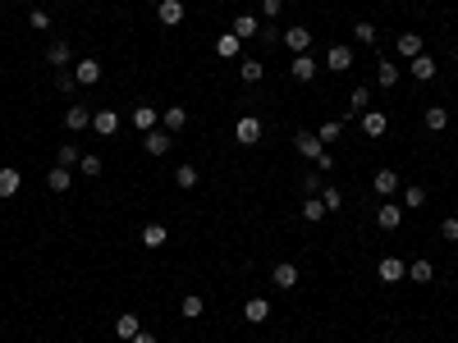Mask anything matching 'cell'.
<instances>
[{
	"instance_id": "6da1fadb",
	"label": "cell",
	"mask_w": 458,
	"mask_h": 343,
	"mask_svg": "<svg viewBox=\"0 0 458 343\" xmlns=\"http://www.w3.org/2000/svg\"><path fill=\"white\" fill-rule=\"evenodd\" d=\"M376 279H381V284H399V279H408V261H404V256H381V261H376Z\"/></svg>"
},
{
	"instance_id": "7a4b0ae2",
	"label": "cell",
	"mask_w": 458,
	"mask_h": 343,
	"mask_svg": "<svg viewBox=\"0 0 458 343\" xmlns=\"http://www.w3.org/2000/svg\"><path fill=\"white\" fill-rule=\"evenodd\" d=\"M234 142H239V147H257V142H262V119H257V115H243V119L234 124Z\"/></svg>"
},
{
	"instance_id": "3957f363",
	"label": "cell",
	"mask_w": 458,
	"mask_h": 343,
	"mask_svg": "<svg viewBox=\"0 0 458 343\" xmlns=\"http://www.w3.org/2000/svg\"><path fill=\"white\" fill-rule=\"evenodd\" d=\"M399 224H404V206H399V201H381V206H376V229L394 233Z\"/></svg>"
},
{
	"instance_id": "277c9868",
	"label": "cell",
	"mask_w": 458,
	"mask_h": 343,
	"mask_svg": "<svg viewBox=\"0 0 458 343\" xmlns=\"http://www.w3.org/2000/svg\"><path fill=\"white\" fill-rule=\"evenodd\" d=\"M326 69H330V74H349V69H353V46H330V51H326Z\"/></svg>"
},
{
	"instance_id": "5b68a950",
	"label": "cell",
	"mask_w": 458,
	"mask_h": 343,
	"mask_svg": "<svg viewBox=\"0 0 458 343\" xmlns=\"http://www.w3.org/2000/svg\"><path fill=\"white\" fill-rule=\"evenodd\" d=\"M156 23H161V28H179V23H184V0H161V5H156Z\"/></svg>"
},
{
	"instance_id": "8992f818",
	"label": "cell",
	"mask_w": 458,
	"mask_h": 343,
	"mask_svg": "<svg viewBox=\"0 0 458 343\" xmlns=\"http://www.w3.org/2000/svg\"><path fill=\"white\" fill-rule=\"evenodd\" d=\"M74 83H78V87H97V83H101V60H78V65H74Z\"/></svg>"
},
{
	"instance_id": "52a82bcc",
	"label": "cell",
	"mask_w": 458,
	"mask_h": 343,
	"mask_svg": "<svg viewBox=\"0 0 458 343\" xmlns=\"http://www.w3.org/2000/svg\"><path fill=\"white\" fill-rule=\"evenodd\" d=\"M358 124H362V133H367V137H385L390 115H385V110H367V115H358Z\"/></svg>"
},
{
	"instance_id": "ba28073f",
	"label": "cell",
	"mask_w": 458,
	"mask_h": 343,
	"mask_svg": "<svg viewBox=\"0 0 458 343\" xmlns=\"http://www.w3.org/2000/svg\"><path fill=\"white\" fill-rule=\"evenodd\" d=\"M170 147H175V137L165 133V128H152V133H142V151H147V156H165Z\"/></svg>"
},
{
	"instance_id": "9c48e42d",
	"label": "cell",
	"mask_w": 458,
	"mask_h": 343,
	"mask_svg": "<svg viewBox=\"0 0 458 343\" xmlns=\"http://www.w3.org/2000/svg\"><path fill=\"white\" fill-rule=\"evenodd\" d=\"M317 60H312V56H294V60H289V78H294V83H312V78H317Z\"/></svg>"
},
{
	"instance_id": "30bf717a",
	"label": "cell",
	"mask_w": 458,
	"mask_h": 343,
	"mask_svg": "<svg viewBox=\"0 0 458 343\" xmlns=\"http://www.w3.org/2000/svg\"><path fill=\"white\" fill-rule=\"evenodd\" d=\"M229 33L239 37V42H252V37L262 33V19H257V14H239V19L229 23Z\"/></svg>"
},
{
	"instance_id": "8fae6325",
	"label": "cell",
	"mask_w": 458,
	"mask_h": 343,
	"mask_svg": "<svg viewBox=\"0 0 458 343\" xmlns=\"http://www.w3.org/2000/svg\"><path fill=\"white\" fill-rule=\"evenodd\" d=\"M69 60H74V46H69L65 37H55V42L46 46V65H51V69H65Z\"/></svg>"
},
{
	"instance_id": "7c38bea8",
	"label": "cell",
	"mask_w": 458,
	"mask_h": 343,
	"mask_svg": "<svg viewBox=\"0 0 458 343\" xmlns=\"http://www.w3.org/2000/svg\"><path fill=\"white\" fill-rule=\"evenodd\" d=\"M284 46H289L294 56H307V51H312V28H284Z\"/></svg>"
},
{
	"instance_id": "4fadbf2b",
	"label": "cell",
	"mask_w": 458,
	"mask_h": 343,
	"mask_svg": "<svg viewBox=\"0 0 458 343\" xmlns=\"http://www.w3.org/2000/svg\"><path fill=\"white\" fill-rule=\"evenodd\" d=\"M92 133H97V137H115V133H120V115H115V110H97V115H92Z\"/></svg>"
},
{
	"instance_id": "5bb4252c",
	"label": "cell",
	"mask_w": 458,
	"mask_h": 343,
	"mask_svg": "<svg viewBox=\"0 0 458 343\" xmlns=\"http://www.w3.org/2000/svg\"><path fill=\"white\" fill-rule=\"evenodd\" d=\"M65 128H69V133H83V128H92V110L74 101V106L65 110Z\"/></svg>"
},
{
	"instance_id": "9a60e30c",
	"label": "cell",
	"mask_w": 458,
	"mask_h": 343,
	"mask_svg": "<svg viewBox=\"0 0 458 343\" xmlns=\"http://www.w3.org/2000/svg\"><path fill=\"white\" fill-rule=\"evenodd\" d=\"M294 147H298V156H303V160H317V156L326 151V142H321L317 133H307V128H303V133L294 137Z\"/></svg>"
},
{
	"instance_id": "2e32d148",
	"label": "cell",
	"mask_w": 458,
	"mask_h": 343,
	"mask_svg": "<svg viewBox=\"0 0 458 343\" xmlns=\"http://www.w3.org/2000/svg\"><path fill=\"white\" fill-rule=\"evenodd\" d=\"M271 284L284 288V293H289V288H298V266H294V261H280V266L271 270Z\"/></svg>"
},
{
	"instance_id": "e0dca14e",
	"label": "cell",
	"mask_w": 458,
	"mask_h": 343,
	"mask_svg": "<svg viewBox=\"0 0 458 343\" xmlns=\"http://www.w3.org/2000/svg\"><path fill=\"white\" fill-rule=\"evenodd\" d=\"M243 321L266 325V321H271V302H266V298H248V302H243Z\"/></svg>"
},
{
	"instance_id": "ac0fdd59",
	"label": "cell",
	"mask_w": 458,
	"mask_h": 343,
	"mask_svg": "<svg viewBox=\"0 0 458 343\" xmlns=\"http://www.w3.org/2000/svg\"><path fill=\"white\" fill-rule=\"evenodd\" d=\"M165 243H170V229H165L161 220L142 224V247H165Z\"/></svg>"
},
{
	"instance_id": "d6986e66",
	"label": "cell",
	"mask_w": 458,
	"mask_h": 343,
	"mask_svg": "<svg viewBox=\"0 0 458 343\" xmlns=\"http://www.w3.org/2000/svg\"><path fill=\"white\" fill-rule=\"evenodd\" d=\"M239 78H243V83H262V78H266V65H262L257 56H243V60H239Z\"/></svg>"
},
{
	"instance_id": "ffe728a7",
	"label": "cell",
	"mask_w": 458,
	"mask_h": 343,
	"mask_svg": "<svg viewBox=\"0 0 458 343\" xmlns=\"http://www.w3.org/2000/svg\"><path fill=\"white\" fill-rule=\"evenodd\" d=\"M422 124L431 128V133H445V128H449V110H445V106H426Z\"/></svg>"
},
{
	"instance_id": "44dd1931",
	"label": "cell",
	"mask_w": 458,
	"mask_h": 343,
	"mask_svg": "<svg viewBox=\"0 0 458 343\" xmlns=\"http://www.w3.org/2000/svg\"><path fill=\"white\" fill-rule=\"evenodd\" d=\"M376 83H381L385 92L399 87V65H394V60H376Z\"/></svg>"
},
{
	"instance_id": "7402d4cb",
	"label": "cell",
	"mask_w": 458,
	"mask_h": 343,
	"mask_svg": "<svg viewBox=\"0 0 458 343\" xmlns=\"http://www.w3.org/2000/svg\"><path fill=\"white\" fill-rule=\"evenodd\" d=\"M399 188H404V183H399V174H394V169H376V192H381L385 201H390Z\"/></svg>"
},
{
	"instance_id": "603a6c76",
	"label": "cell",
	"mask_w": 458,
	"mask_h": 343,
	"mask_svg": "<svg viewBox=\"0 0 458 343\" xmlns=\"http://www.w3.org/2000/svg\"><path fill=\"white\" fill-rule=\"evenodd\" d=\"M394 51H399L404 60H417V56H422V37H417V33H399V42H394Z\"/></svg>"
},
{
	"instance_id": "cb8c5ba5",
	"label": "cell",
	"mask_w": 458,
	"mask_h": 343,
	"mask_svg": "<svg viewBox=\"0 0 458 343\" xmlns=\"http://www.w3.org/2000/svg\"><path fill=\"white\" fill-rule=\"evenodd\" d=\"M408 69H413V78H417V83H431V78H436V60H431V56H426V51H422V56H417L413 60V65H408Z\"/></svg>"
},
{
	"instance_id": "d4e9b609",
	"label": "cell",
	"mask_w": 458,
	"mask_h": 343,
	"mask_svg": "<svg viewBox=\"0 0 458 343\" xmlns=\"http://www.w3.org/2000/svg\"><path fill=\"white\" fill-rule=\"evenodd\" d=\"M138 330H142V321H138V316H133V311H124L120 321H115V339H120V343H129V339H133V334H138Z\"/></svg>"
},
{
	"instance_id": "484cf974",
	"label": "cell",
	"mask_w": 458,
	"mask_h": 343,
	"mask_svg": "<svg viewBox=\"0 0 458 343\" xmlns=\"http://www.w3.org/2000/svg\"><path fill=\"white\" fill-rule=\"evenodd\" d=\"M133 128H138V133H152V128H156V106L142 101L138 110H133Z\"/></svg>"
},
{
	"instance_id": "4316f807",
	"label": "cell",
	"mask_w": 458,
	"mask_h": 343,
	"mask_svg": "<svg viewBox=\"0 0 458 343\" xmlns=\"http://www.w3.org/2000/svg\"><path fill=\"white\" fill-rule=\"evenodd\" d=\"M23 188V174H19V169H5V165H0V197H14V192H19Z\"/></svg>"
},
{
	"instance_id": "83f0119b",
	"label": "cell",
	"mask_w": 458,
	"mask_h": 343,
	"mask_svg": "<svg viewBox=\"0 0 458 343\" xmlns=\"http://www.w3.org/2000/svg\"><path fill=\"white\" fill-rule=\"evenodd\" d=\"M69 183H74V169H65V165H55L51 174H46V188L51 192H69Z\"/></svg>"
},
{
	"instance_id": "f1b7e54d",
	"label": "cell",
	"mask_w": 458,
	"mask_h": 343,
	"mask_svg": "<svg viewBox=\"0 0 458 343\" xmlns=\"http://www.w3.org/2000/svg\"><path fill=\"white\" fill-rule=\"evenodd\" d=\"M216 56H220V60H239V56H243V42H239L234 33H225V37L216 42Z\"/></svg>"
},
{
	"instance_id": "f546056e",
	"label": "cell",
	"mask_w": 458,
	"mask_h": 343,
	"mask_svg": "<svg viewBox=\"0 0 458 343\" xmlns=\"http://www.w3.org/2000/svg\"><path fill=\"white\" fill-rule=\"evenodd\" d=\"M326 215H330V210H326V201H321V197H303V220L307 224H321Z\"/></svg>"
},
{
	"instance_id": "4dcf8cb0",
	"label": "cell",
	"mask_w": 458,
	"mask_h": 343,
	"mask_svg": "<svg viewBox=\"0 0 458 343\" xmlns=\"http://www.w3.org/2000/svg\"><path fill=\"white\" fill-rule=\"evenodd\" d=\"M188 128V110L184 106H170V110H165V133H184Z\"/></svg>"
},
{
	"instance_id": "1f68e13d",
	"label": "cell",
	"mask_w": 458,
	"mask_h": 343,
	"mask_svg": "<svg viewBox=\"0 0 458 343\" xmlns=\"http://www.w3.org/2000/svg\"><path fill=\"white\" fill-rule=\"evenodd\" d=\"M408 279H413V284H431V279H436V266H431V261H422V256H417L413 266H408Z\"/></svg>"
},
{
	"instance_id": "d6a6232c",
	"label": "cell",
	"mask_w": 458,
	"mask_h": 343,
	"mask_svg": "<svg viewBox=\"0 0 458 343\" xmlns=\"http://www.w3.org/2000/svg\"><path fill=\"white\" fill-rule=\"evenodd\" d=\"M78 160H83V151H78V142H60V151H55V165H65V169H74Z\"/></svg>"
},
{
	"instance_id": "836d02e7",
	"label": "cell",
	"mask_w": 458,
	"mask_h": 343,
	"mask_svg": "<svg viewBox=\"0 0 458 343\" xmlns=\"http://www.w3.org/2000/svg\"><path fill=\"white\" fill-rule=\"evenodd\" d=\"M353 42H358V46H376V23L358 19V23H353Z\"/></svg>"
},
{
	"instance_id": "e575fe53",
	"label": "cell",
	"mask_w": 458,
	"mask_h": 343,
	"mask_svg": "<svg viewBox=\"0 0 458 343\" xmlns=\"http://www.w3.org/2000/svg\"><path fill=\"white\" fill-rule=\"evenodd\" d=\"M179 311H184V321H197V316L207 311V298H197V293H188V298L179 302Z\"/></svg>"
},
{
	"instance_id": "d590c367",
	"label": "cell",
	"mask_w": 458,
	"mask_h": 343,
	"mask_svg": "<svg viewBox=\"0 0 458 343\" xmlns=\"http://www.w3.org/2000/svg\"><path fill=\"white\" fill-rule=\"evenodd\" d=\"M349 110H353V115H367V110H371V87H353Z\"/></svg>"
},
{
	"instance_id": "8d00e7d4",
	"label": "cell",
	"mask_w": 458,
	"mask_h": 343,
	"mask_svg": "<svg viewBox=\"0 0 458 343\" xmlns=\"http://www.w3.org/2000/svg\"><path fill=\"white\" fill-rule=\"evenodd\" d=\"M417 206H426V188L422 183H408L404 188V210H417Z\"/></svg>"
},
{
	"instance_id": "74e56055",
	"label": "cell",
	"mask_w": 458,
	"mask_h": 343,
	"mask_svg": "<svg viewBox=\"0 0 458 343\" xmlns=\"http://www.w3.org/2000/svg\"><path fill=\"white\" fill-rule=\"evenodd\" d=\"M101 169H106V165H101V156H83V160H78V174H83V178H101Z\"/></svg>"
},
{
	"instance_id": "f35d334b",
	"label": "cell",
	"mask_w": 458,
	"mask_h": 343,
	"mask_svg": "<svg viewBox=\"0 0 458 343\" xmlns=\"http://www.w3.org/2000/svg\"><path fill=\"white\" fill-rule=\"evenodd\" d=\"M326 188V174H303V197H321Z\"/></svg>"
},
{
	"instance_id": "ab89813d",
	"label": "cell",
	"mask_w": 458,
	"mask_h": 343,
	"mask_svg": "<svg viewBox=\"0 0 458 343\" xmlns=\"http://www.w3.org/2000/svg\"><path fill=\"white\" fill-rule=\"evenodd\" d=\"M197 178H202V174H197L193 165H179L175 169V183H179V188H197Z\"/></svg>"
},
{
	"instance_id": "60d3db41",
	"label": "cell",
	"mask_w": 458,
	"mask_h": 343,
	"mask_svg": "<svg viewBox=\"0 0 458 343\" xmlns=\"http://www.w3.org/2000/svg\"><path fill=\"white\" fill-rule=\"evenodd\" d=\"M339 133H344V128H339V119H326V124H321V128H317V137H321V142H339Z\"/></svg>"
},
{
	"instance_id": "b9f144b4",
	"label": "cell",
	"mask_w": 458,
	"mask_h": 343,
	"mask_svg": "<svg viewBox=\"0 0 458 343\" xmlns=\"http://www.w3.org/2000/svg\"><path fill=\"white\" fill-rule=\"evenodd\" d=\"M321 201H326V210H339L344 206V192H339L335 183H326V188H321Z\"/></svg>"
},
{
	"instance_id": "7bdbcfd3",
	"label": "cell",
	"mask_w": 458,
	"mask_h": 343,
	"mask_svg": "<svg viewBox=\"0 0 458 343\" xmlns=\"http://www.w3.org/2000/svg\"><path fill=\"white\" fill-rule=\"evenodd\" d=\"M284 14V0H262V19L271 23V19H280Z\"/></svg>"
},
{
	"instance_id": "ee69618b",
	"label": "cell",
	"mask_w": 458,
	"mask_h": 343,
	"mask_svg": "<svg viewBox=\"0 0 458 343\" xmlns=\"http://www.w3.org/2000/svg\"><path fill=\"white\" fill-rule=\"evenodd\" d=\"M55 87H60V92H65V97H69V92H74L78 83H74V74H69V69H60V74H55Z\"/></svg>"
},
{
	"instance_id": "f6af8a7d",
	"label": "cell",
	"mask_w": 458,
	"mask_h": 343,
	"mask_svg": "<svg viewBox=\"0 0 458 343\" xmlns=\"http://www.w3.org/2000/svg\"><path fill=\"white\" fill-rule=\"evenodd\" d=\"M440 233H445V243H458V215H449V220L440 224Z\"/></svg>"
},
{
	"instance_id": "bcb514c9",
	"label": "cell",
	"mask_w": 458,
	"mask_h": 343,
	"mask_svg": "<svg viewBox=\"0 0 458 343\" xmlns=\"http://www.w3.org/2000/svg\"><path fill=\"white\" fill-rule=\"evenodd\" d=\"M312 165H317V174H330V169H335V156H330V151H321L317 160H312Z\"/></svg>"
},
{
	"instance_id": "7dc6e473",
	"label": "cell",
	"mask_w": 458,
	"mask_h": 343,
	"mask_svg": "<svg viewBox=\"0 0 458 343\" xmlns=\"http://www.w3.org/2000/svg\"><path fill=\"white\" fill-rule=\"evenodd\" d=\"M28 23H33V28H42V33H46V28H51V14H46V10H33V14H28Z\"/></svg>"
},
{
	"instance_id": "c3c4849f",
	"label": "cell",
	"mask_w": 458,
	"mask_h": 343,
	"mask_svg": "<svg viewBox=\"0 0 458 343\" xmlns=\"http://www.w3.org/2000/svg\"><path fill=\"white\" fill-rule=\"evenodd\" d=\"M129 343H156V334H152V330H138V334H133Z\"/></svg>"
},
{
	"instance_id": "681fc988",
	"label": "cell",
	"mask_w": 458,
	"mask_h": 343,
	"mask_svg": "<svg viewBox=\"0 0 458 343\" xmlns=\"http://www.w3.org/2000/svg\"><path fill=\"white\" fill-rule=\"evenodd\" d=\"M14 5H28V0H14Z\"/></svg>"
},
{
	"instance_id": "f907efd6",
	"label": "cell",
	"mask_w": 458,
	"mask_h": 343,
	"mask_svg": "<svg viewBox=\"0 0 458 343\" xmlns=\"http://www.w3.org/2000/svg\"><path fill=\"white\" fill-rule=\"evenodd\" d=\"M454 247H458V243H454Z\"/></svg>"
}]
</instances>
